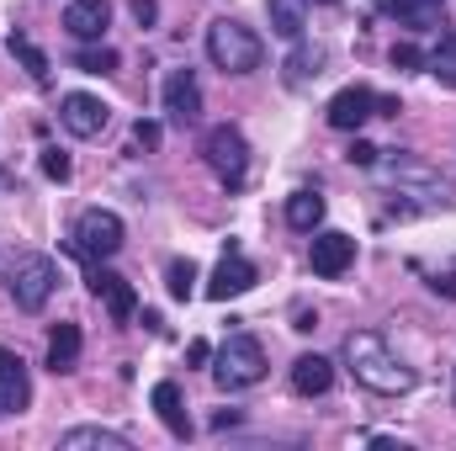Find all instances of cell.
<instances>
[{
	"mask_svg": "<svg viewBox=\"0 0 456 451\" xmlns=\"http://www.w3.org/2000/svg\"><path fill=\"white\" fill-rule=\"evenodd\" d=\"M133 144H138V149H159V122H149V117L133 122Z\"/></svg>",
	"mask_w": 456,
	"mask_h": 451,
	"instance_id": "obj_29",
	"label": "cell"
},
{
	"mask_svg": "<svg viewBox=\"0 0 456 451\" xmlns=\"http://www.w3.org/2000/svg\"><path fill=\"white\" fill-rule=\"evenodd\" d=\"M213 377H218V388H255L260 377H265V345L255 335H228L224 345H218V366H213Z\"/></svg>",
	"mask_w": 456,
	"mask_h": 451,
	"instance_id": "obj_3",
	"label": "cell"
},
{
	"mask_svg": "<svg viewBox=\"0 0 456 451\" xmlns=\"http://www.w3.org/2000/svg\"><path fill=\"white\" fill-rule=\"evenodd\" d=\"M265 16H271V32L281 43H303V32H308V0H265Z\"/></svg>",
	"mask_w": 456,
	"mask_h": 451,
	"instance_id": "obj_18",
	"label": "cell"
},
{
	"mask_svg": "<svg viewBox=\"0 0 456 451\" xmlns=\"http://www.w3.org/2000/svg\"><path fill=\"white\" fill-rule=\"evenodd\" d=\"M53 287H59V266L48 255H21L11 266V298H16L21 314H37L53 298Z\"/></svg>",
	"mask_w": 456,
	"mask_h": 451,
	"instance_id": "obj_5",
	"label": "cell"
},
{
	"mask_svg": "<svg viewBox=\"0 0 456 451\" xmlns=\"http://www.w3.org/2000/svg\"><path fill=\"white\" fill-rule=\"evenodd\" d=\"M127 11H133L138 27H154L159 21V0H127Z\"/></svg>",
	"mask_w": 456,
	"mask_h": 451,
	"instance_id": "obj_30",
	"label": "cell"
},
{
	"mask_svg": "<svg viewBox=\"0 0 456 451\" xmlns=\"http://www.w3.org/2000/svg\"><path fill=\"white\" fill-rule=\"evenodd\" d=\"M75 361H80V324H53V335H48V366L53 372H75Z\"/></svg>",
	"mask_w": 456,
	"mask_h": 451,
	"instance_id": "obj_20",
	"label": "cell"
},
{
	"mask_svg": "<svg viewBox=\"0 0 456 451\" xmlns=\"http://www.w3.org/2000/svg\"><path fill=\"white\" fill-rule=\"evenodd\" d=\"M32 404V382H27V361L0 345V414H21Z\"/></svg>",
	"mask_w": 456,
	"mask_h": 451,
	"instance_id": "obj_12",
	"label": "cell"
},
{
	"mask_svg": "<svg viewBox=\"0 0 456 451\" xmlns=\"http://www.w3.org/2000/svg\"><path fill=\"white\" fill-rule=\"evenodd\" d=\"M287 224L303 228V234H314V228L324 224V197H319V192H292V197H287Z\"/></svg>",
	"mask_w": 456,
	"mask_h": 451,
	"instance_id": "obj_21",
	"label": "cell"
},
{
	"mask_svg": "<svg viewBox=\"0 0 456 451\" xmlns=\"http://www.w3.org/2000/svg\"><path fill=\"white\" fill-rule=\"evenodd\" d=\"M419 64H425V53H419L414 43H398V48H393V70H419Z\"/></svg>",
	"mask_w": 456,
	"mask_h": 451,
	"instance_id": "obj_28",
	"label": "cell"
},
{
	"mask_svg": "<svg viewBox=\"0 0 456 451\" xmlns=\"http://www.w3.org/2000/svg\"><path fill=\"white\" fill-rule=\"evenodd\" d=\"M208 59L224 70V75H249V70H260V59H265V43L244 27V21H213L208 27Z\"/></svg>",
	"mask_w": 456,
	"mask_h": 451,
	"instance_id": "obj_2",
	"label": "cell"
},
{
	"mask_svg": "<svg viewBox=\"0 0 456 451\" xmlns=\"http://www.w3.org/2000/svg\"><path fill=\"white\" fill-rule=\"evenodd\" d=\"M355 266V239L350 234H340V228H324V234H314V271L319 276H345Z\"/></svg>",
	"mask_w": 456,
	"mask_h": 451,
	"instance_id": "obj_13",
	"label": "cell"
},
{
	"mask_svg": "<svg viewBox=\"0 0 456 451\" xmlns=\"http://www.w3.org/2000/svg\"><path fill=\"white\" fill-rule=\"evenodd\" d=\"M43 176L48 181H69V154L64 149H43Z\"/></svg>",
	"mask_w": 456,
	"mask_h": 451,
	"instance_id": "obj_27",
	"label": "cell"
},
{
	"mask_svg": "<svg viewBox=\"0 0 456 451\" xmlns=\"http://www.w3.org/2000/svg\"><path fill=\"white\" fill-rule=\"evenodd\" d=\"M208 356H213V350H208V340H191V345H186V361H191V366H202Z\"/></svg>",
	"mask_w": 456,
	"mask_h": 451,
	"instance_id": "obj_32",
	"label": "cell"
},
{
	"mask_svg": "<svg viewBox=\"0 0 456 451\" xmlns=\"http://www.w3.org/2000/svg\"><path fill=\"white\" fill-rule=\"evenodd\" d=\"M59 447L64 451H127V436L102 430V425H80V430H64Z\"/></svg>",
	"mask_w": 456,
	"mask_h": 451,
	"instance_id": "obj_19",
	"label": "cell"
},
{
	"mask_svg": "<svg viewBox=\"0 0 456 451\" xmlns=\"http://www.w3.org/2000/svg\"><path fill=\"white\" fill-rule=\"evenodd\" d=\"M59 122H64L75 138H96V133L112 122V107H107L102 96H91V91H69V96L59 102Z\"/></svg>",
	"mask_w": 456,
	"mask_h": 451,
	"instance_id": "obj_7",
	"label": "cell"
},
{
	"mask_svg": "<svg viewBox=\"0 0 456 451\" xmlns=\"http://www.w3.org/2000/svg\"><path fill=\"white\" fill-rule=\"evenodd\" d=\"M382 16H393L409 32H441L446 27V5L441 0H382Z\"/></svg>",
	"mask_w": 456,
	"mask_h": 451,
	"instance_id": "obj_15",
	"label": "cell"
},
{
	"mask_svg": "<svg viewBox=\"0 0 456 451\" xmlns=\"http://www.w3.org/2000/svg\"><path fill=\"white\" fill-rule=\"evenodd\" d=\"M319 5H335V0H319Z\"/></svg>",
	"mask_w": 456,
	"mask_h": 451,
	"instance_id": "obj_34",
	"label": "cell"
},
{
	"mask_svg": "<svg viewBox=\"0 0 456 451\" xmlns=\"http://www.w3.org/2000/svg\"><path fill=\"white\" fill-rule=\"evenodd\" d=\"M330 127H340V133H355V127H366L371 117H377V96L366 91V86H345L340 96L330 102Z\"/></svg>",
	"mask_w": 456,
	"mask_h": 451,
	"instance_id": "obj_14",
	"label": "cell"
},
{
	"mask_svg": "<svg viewBox=\"0 0 456 451\" xmlns=\"http://www.w3.org/2000/svg\"><path fill=\"white\" fill-rule=\"evenodd\" d=\"M165 287H170V298H175V303H186V298L197 292V266H191V260H170Z\"/></svg>",
	"mask_w": 456,
	"mask_h": 451,
	"instance_id": "obj_26",
	"label": "cell"
},
{
	"mask_svg": "<svg viewBox=\"0 0 456 451\" xmlns=\"http://www.w3.org/2000/svg\"><path fill=\"white\" fill-rule=\"evenodd\" d=\"M165 112H170L175 127H191V122L202 117V86H197L191 70H175V75L165 80Z\"/></svg>",
	"mask_w": 456,
	"mask_h": 451,
	"instance_id": "obj_11",
	"label": "cell"
},
{
	"mask_svg": "<svg viewBox=\"0 0 456 451\" xmlns=\"http://www.w3.org/2000/svg\"><path fill=\"white\" fill-rule=\"evenodd\" d=\"M319 75H324V48H297L287 59V86H308Z\"/></svg>",
	"mask_w": 456,
	"mask_h": 451,
	"instance_id": "obj_23",
	"label": "cell"
},
{
	"mask_svg": "<svg viewBox=\"0 0 456 451\" xmlns=\"http://www.w3.org/2000/svg\"><path fill=\"white\" fill-rule=\"evenodd\" d=\"M149 404H154L159 425H165V430H170L175 441H186V436H191V420H186V409H181V388H175V382H154Z\"/></svg>",
	"mask_w": 456,
	"mask_h": 451,
	"instance_id": "obj_17",
	"label": "cell"
},
{
	"mask_svg": "<svg viewBox=\"0 0 456 451\" xmlns=\"http://www.w3.org/2000/svg\"><path fill=\"white\" fill-rule=\"evenodd\" d=\"M430 75L456 91V32H441V48L430 53Z\"/></svg>",
	"mask_w": 456,
	"mask_h": 451,
	"instance_id": "obj_24",
	"label": "cell"
},
{
	"mask_svg": "<svg viewBox=\"0 0 456 451\" xmlns=\"http://www.w3.org/2000/svg\"><path fill=\"white\" fill-rule=\"evenodd\" d=\"M292 388H297L303 398L330 393V388H335V361H330V356H319V350L297 356V361H292Z\"/></svg>",
	"mask_w": 456,
	"mask_h": 451,
	"instance_id": "obj_16",
	"label": "cell"
},
{
	"mask_svg": "<svg viewBox=\"0 0 456 451\" xmlns=\"http://www.w3.org/2000/svg\"><path fill=\"white\" fill-rule=\"evenodd\" d=\"M377 117H398V102L393 96H377Z\"/></svg>",
	"mask_w": 456,
	"mask_h": 451,
	"instance_id": "obj_33",
	"label": "cell"
},
{
	"mask_svg": "<svg viewBox=\"0 0 456 451\" xmlns=\"http://www.w3.org/2000/svg\"><path fill=\"white\" fill-rule=\"evenodd\" d=\"M91 292L107 303V314H112L117 324H127V319L138 314V292H133V282L117 276V271H107L102 260H91Z\"/></svg>",
	"mask_w": 456,
	"mask_h": 451,
	"instance_id": "obj_8",
	"label": "cell"
},
{
	"mask_svg": "<svg viewBox=\"0 0 456 451\" xmlns=\"http://www.w3.org/2000/svg\"><path fill=\"white\" fill-rule=\"evenodd\" d=\"M112 27V0H69L64 5V32L80 43H102Z\"/></svg>",
	"mask_w": 456,
	"mask_h": 451,
	"instance_id": "obj_10",
	"label": "cell"
},
{
	"mask_svg": "<svg viewBox=\"0 0 456 451\" xmlns=\"http://www.w3.org/2000/svg\"><path fill=\"white\" fill-rule=\"evenodd\" d=\"M117 250H122V218L107 213V208L80 213V224H75V255L80 260H112Z\"/></svg>",
	"mask_w": 456,
	"mask_h": 451,
	"instance_id": "obj_6",
	"label": "cell"
},
{
	"mask_svg": "<svg viewBox=\"0 0 456 451\" xmlns=\"http://www.w3.org/2000/svg\"><path fill=\"white\" fill-rule=\"evenodd\" d=\"M377 154H382V149H371L366 138H355V144L345 149V160H350V165H377Z\"/></svg>",
	"mask_w": 456,
	"mask_h": 451,
	"instance_id": "obj_31",
	"label": "cell"
},
{
	"mask_svg": "<svg viewBox=\"0 0 456 451\" xmlns=\"http://www.w3.org/2000/svg\"><path fill=\"white\" fill-rule=\"evenodd\" d=\"M340 356H345V366L355 372V382L371 388V393H382V398H398V393L414 388V366L398 350H387V340L371 335V330H350Z\"/></svg>",
	"mask_w": 456,
	"mask_h": 451,
	"instance_id": "obj_1",
	"label": "cell"
},
{
	"mask_svg": "<svg viewBox=\"0 0 456 451\" xmlns=\"http://www.w3.org/2000/svg\"><path fill=\"white\" fill-rule=\"evenodd\" d=\"M255 282H260V271H255V266H249V260H244V255H239L233 244H228V255L218 260V271H213V282H208V298H213V303L244 298V292H249Z\"/></svg>",
	"mask_w": 456,
	"mask_h": 451,
	"instance_id": "obj_9",
	"label": "cell"
},
{
	"mask_svg": "<svg viewBox=\"0 0 456 451\" xmlns=\"http://www.w3.org/2000/svg\"><path fill=\"white\" fill-rule=\"evenodd\" d=\"M11 53L21 59V70H27V75H32L37 86H48V53H43V48H37L32 37H21V32H11Z\"/></svg>",
	"mask_w": 456,
	"mask_h": 451,
	"instance_id": "obj_22",
	"label": "cell"
},
{
	"mask_svg": "<svg viewBox=\"0 0 456 451\" xmlns=\"http://www.w3.org/2000/svg\"><path fill=\"white\" fill-rule=\"evenodd\" d=\"M202 154H208L213 176L224 181L228 192H239V186H244V176H249V144H244V133H239L233 122L208 127V138H202Z\"/></svg>",
	"mask_w": 456,
	"mask_h": 451,
	"instance_id": "obj_4",
	"label": "cell"
},
{
	"mask_svg": "<svg viewBox=\"0 0 456 451\" xmlns=\"http://www.w3.org/2000/svg\"><path fill=\"white\" fill-rule=\"evenodd\" d=\"M75 70H86V75H112L117 70V48H96V43H86L80 53H75Z\"/></svg>",
	"mask_w": 456,
	"mask_h": 451,
	"instance_id": "obj_25",
	"label": "cell"
}]
</instances>
